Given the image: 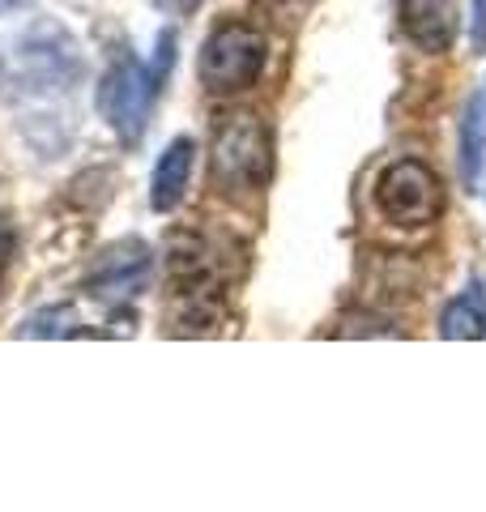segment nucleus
<instances>
[{
	"mask_svg": "<svg viewBox=\"0 0 486 512\" xmlns=\"http://www.w3.org/2000/svg\"><path fill=\"white\" fill-rule=\"evenodd\" d=\"M214 188L222 192H261L273 167V146H269V128L252 111H235L214 128Z\"/></svg>",
	"mask_w": 486,
	"mask_h": 512,
	"instance_id": "obj_2",
	"label": "nucleus"
},
{
	"mask_svg": "<svg viewBox=\"0 0 486 512\" xmlns=\"http://www.w3.org/2000/svg\"><path fill=\"white\" fill-rule=\"evenodd\" d=\"M192 163H197V141L192 137H175L171 146L158 154V167L150 175V205L158 214H171L175 205L188 197Z\"/></svg>",
	"mask_w": 486,
	"mask_h": 512,
	"instance_id": "obj_8",
	"label": "nucleus"
},
{
	"mask_svg": "<svg viewBox=\"0 0 486 512\" xmlns=\"http://www.w3.org/2000/svg\"><path fill=\"white\" fill-rule=\"evenodd\" d=\"M77 333H81V316L69 303L43 308L35 316H26V325H22V338H77Z\"/></svg>",
	"mask_w": 486,
	"mask_h": 512,
	"instance_id": "obj_11",
	"label": "nucleus"
},
{
	"mask_svg": "<svg viewBox=\"0 0 486 512\" xmlns=\"http://www.w3.org/2000/svg\"><path fill=\"white\" fill-rule=\"evenodd\" d=\"M150 248L141 244V239H124V244L107 248L99 256V265H94V274L86 278V286L99 299H133L145 282H150Z\"/></svg>",
	"mask_w": 486,
	"mask_h": 512,
	"instance_id": "obj_6",
	"label": "nucleus"
},
{
	"mask_svg": "<svg viewBox=\"0 0 486 512\" xmlns=\"http://www.w3.org/2000/svg\"><path fill=\"white\" fill-rule=\"evenodd\" d=\"M440 333L448 342H478V338H486V291L478 282L444 308Z\"/></svg>",
	"mask_w": 486,
	"mask_h": 512,
	"instance_id": "obj_10",
	"label": "nucleus"
},
{
	"mask_svg": "<svg viewBox=\"0 0 486 512\" xmlns=\"http://www.w3.org/2000/svg\"><path fill=\"white\" fill-rule=\"evenodd\" d=\"M474 47L486 52V0H474Z\"/></svg>",
	"mask_w": 486,
	"mask_h": 512,
	"instance_id": "obj_12",
	"label": "nucleus"
},
{
	"mask_svg": "<svg viewBox=\"0 0 486 512\" xmlns=\"http://www.w3.org/2000/svg\"><path fill=\"white\" fill-rule=\"evenodd\" d=\"M9 5H18V0H0V9H9Z\"/></svg>",
	"mask_w": 486,
	"mask_h": 512,
	"instance_id": "obj_14",
	"label": "nucleus"
},
{
	"mask_svg": "<svg viewBox=\"0 0 486 512\" xmlns=\"http://www.w3.org/2000/svg\"><path fill=\"white\" fill-rule=\"evenodd\" d=\"M171 60H175V43L154 64H141L137 56L124 52L103 73V82H99V111H103V120L111 124V133H116L120 141H128V146H137V141L145 137V128H150L162 77H167Z\"/></svg>",
	"mask_w": 486,
	"mask_h": 512,
	"instance_id": "obj_1",
	"label": "nucleus"
},
{
	"mask_svg": "<svg viewBox=\"0 0 486 512\" xmlns=\"http://www.w3.org/2000/svg\"><path fill=\"white\" fill-rule=\"evenodd\" d=\"M486 167V94H469V103L461 111V180L469 192H478Z\"/></svg>",
	"mask_w": 486,
	"mask_h": 512,
	"instance_id": "obj_9",
	"label": "nucleus"
},
{
	"mask_svg": "<svg viewBox=\"0 0 486 512\" xmlns=\"http://www.w3.org/2000/svg\"><path fill=\"white\" fill-rule=\"evenodd\" d=\"M175 303H188V320H214L226 299V265L205 239H175L167 252Z\"/></svg>",
	"mask_w": 486,
	"mask_h": 512,
	"instance_id": "obj_4",
	"label": "nucleus"
},
{
	"mask_svg": "<svg viewBox=\"0 0 486 512\" xmlns=\"http://www.w3.org/2000/svg\"><path fill=\"white\" fill-rule=\"evenodd\" d=\"M440 201V180L418 158H401L376 180V210L397 227H427L440 214Z\"/></svg>",
	"mask_w": 486,
	"mask_h": 512,
	"instance_id": "obj_5",
	"label": "nucleus"
},
{
	"mask_svg": "<svg viewBox=\"0 0 486 512\" xmlns=\"http://www.w3.org/2000/svg\"><path fill=\"white\" fill-rule=\"evenodd\" d=\"M401 30L418 52L444 56L461 35L457 0H401Z\"/></svg>",
	"mask_w": 486,
	"mask_h": 512,
	"instance_id": "obj_7",
	"label": "nucleus"
},
{
	"mask_svg": "<svg viewBox=\"0 0 486 512\" xmlns=\"http://www.w3.org/2000/svg\"><path fill=\"white\" fill-rule=\"evenodd\" d=\"M265 73V35L243 22H222L201 43V82L209 94H243Z\"/></svg>",
	"mask_w": 486,
	"mask_h": 512,
	"instance_id": "obj_3",
	"label": "nucleus"
},
{
	"mask_svg": "<svg viewBox=\"0 0 486 512\" xmlns=\"http://www.w3.org/2000/svg\"><path fill=\"white\" fill-rule=\"evenodd\" d=\"M154 5L167 9V13H192V9L201 5V0H154Z\"/></svg>",
	"mask_w": 486,
	"mask_h": 512,
	"instance_id": "obj_13",
	"label": "nucleus"
}]
</instances>
